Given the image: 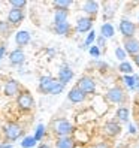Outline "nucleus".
<instances>
[{
    "instance_id": "1",
    "label": "nucleus",
    "mask_w": 139,
    "mask_h": 148,
    "mask_svg": "<svg viewBox=\"0 0 139 148\" xmlns=\"http://www.w3.org/2000/svg\"><path fill=\"white\" fill-rule=\"evenodd\" d=\"M73 132V126L69 123L67 120L60 118L57 121H54V133L60 138H66V136H71V133Z\"/></svg>"
},
{
    "instance_id": "2",
    "label": "nucleus",
    "mask_w": 139,
    "mask_h": 148,
    "mask_svg": "<svg viewBox=\"0 0 139 148\" xmlns=\"http://www.w3.org/2000/svg\"><path fill=\"white\" fill-rule=\"evenodd\" d=\"M78 88H79L85 96L87 94H94L96 93V82H94V79L91 76H81L79 81H78Z\"/></svg>"
},
{
    "instance_id": "3",
    "label": "nucleus",
    "mask_w": 139,
    "mask_h": 148,
    "mask_svg": "<svg viewBox=\"0 0 139 148\" xmlns=\"http://www.w3.org/2000/svg\"><path fill=\"white\" fill-rule=\"evenodd\" d=\"M16 103H18L20 109H23V111H30V109L34 106V99H33V96L30 94V91L24 90V91H21V93L18 94Z\"/></svg>"
},
{
    "instance_id": "4",
    "label": "nucleus",
    "mask_w": 139,
    "mask_h": 148,
    "mask_svg": "<svg viewBox=\"0 0 139 148\" xmlns=\"http://www.w3.org/2000/svg\"><path fill=\"white\" fill-rule=\"evenodd\" d=\"M5 135H6L8 141H16L23 135V129L16 123H8L5 127Z\"/></svg>"
},
{
    "instance_id": "5",
    "label": "nucleus",
    "mask_w": 139,
    "mask_h": 148,
    "mask_svg": "<svg viewBox=\"0 0 139 148\" xmlns=\"http://www.w3.org/2000/svg\"><path fill=\"white\" fill-rule=\"evenodd\" d=\"M118 29H120V33L123 34L126 39L133 38V34L136 33V25H135V23H132L130 20H126V18L120 21Z\"/></svg>"
},
{
    "instance_id": "6",
    "label": "nucleus",
    "mask_w": 139,
    "mask_h": 148,
    "mask_svg": "<svg viewBox=\"0 0 139 148\" xmlns=\"http://www.w3.org/2000/svg\"><path fill=\"white\" fill-rule=\"evenodd\" d=\"M106 99L112 103H123L126 100V94L121 87H112L106 93Z\"/></svg>"
},
{
    "instance_id": "7",
    "label": "nucleus",
    "mask_w": 139,
    "mask_h": 148,
    "mask_svg": "<svg viewBox=\"0 0 139 148\" xmlns=\"http://www.w3.org/2000/svg\"><path fill=\"white\" fill-rule=\"evenodd\" d=\"M57 81L54 79L53 76H42L39 79V91L43 93V94H51V91H53V88L55 87Z\"/></svg>"
},
{
    "instance_id": "8",
    "label": "nucleus",
    "mask_w": 139,
    "mask_h": 148,
    "mask_svg": "<svg viewBox=\"0 0 139 148\" xmlns=\"http://www.w3.org/2000/svg\"><path fill=\"white\" fill-rule=\"evenodd\" d=\"M123 49H124L126 54H132V56L139 54V40L135 39V38L124 39V48Z\"/></svg>"
},
{
    "instance_id": "9",
    "label": "nucleus",
    "mask_w": 139,
    "mask_h": 148,
    "mask_svg": "<svg viewBox=\"0 0 139 148\" xmlns=\"http://www.w3.org/2000/svg\"><path fill=\"white\" fill-rule=\"evenodd\" d=\"M73 78V71L69 66H62V69L58 71V82L62 85H66L67 82H71Z\"/></svg>"
},
{
    "instance_id": "10",
    "label": "nucleus",
    "mask_w": 139,
    "mask_h": 148,
    "mask_svg": "<svg viewBox=\"0 0 139 148\" xmlns=\"http://www.w3.org/2000/svg\"><path fill=\"white\" fill-rule=\"evenodd\" d=\"M9 62L12 66H20L25 62V54H24V51L21 48H16L14 49L12 53L9 54Z\"/></svg>"
},
{
    "instance_id": "11",
    "label": "nucleus",
    "mask_w": 139,
    "mask_h": 148,
    "mask_svg": "<svg viewBox=\"0 0 139 148\" xmlns=\"http://www.w3.org/2000/svg\"><path fill=\"white\" fill-rule=\"evenodd\" d=\"M91 27H93V20L90 18V16H81V18L76 21V30L79 33L90 32Z\"/></svg>"
},
{
    "instance_id": "12",
    "label": "nucleus",
    "mask_w": 139,
    "mask_h": 148,
    "mask_svg": "<svg viewBox=\"0 0 139 148\" xmlns=\"http://www.w3.org/2000/svg\"><path fill=\"white\" fill-rule=\"evenodd\" d=\"M67 99L71 100L72 103H81V102L85 100V94L75 85L73 88H71V91L67 93Z\"/></svg>"
},
{
    "instance_id": "13",
    "label": "nucleus",
    "mask_w": 139,
    "mask_h": 148,
    "mask_svg": "<svg viewBox=\"0 0 139 148\" xmlns=\"http://www.w3.org/2000/svg\"><path fill=\"white\" fill-rule=\"evenodd\" d=\"M82 11L87 15L94 16L99 12V3L96 2V0H87V2H84V5H82Z\"/></svg>"
},
{
    "instance_id": "14",
    "label": "nucleus",
    "mask_w": 139,
    "mask_h": 148,
    "mask_svg": "<svg viewBox=\"0 0 139 148\" xmlns=\"http://www.w3.org/2000/svg\"><path fill=\"white\" fill-rule=\"evenodd\" d=\"M23 20H24V12L20 11V9H11L9 14H8V21H9V24H12V25L20 24Z\"/></svg>"
},
{
    "instance_id": "15",
    "label": "nucleus",
    "mask_w": 139,
    "mask_h": 148,
    "mask_svg": "<svg viewBox=\"0 0 139 148\" xmlns=\"http://www.w3.org/2000/svg\"><path fill=\"white\" fill-rule=\"evenodd\" d=\"M20 88H21L20 82L11 79V81H8L6 85H5V94L8 96V97H12V96H15V94L20 93Z\"/></svg>"
},
{
    "instance_id": "16",
    "label": "nucleus",
    "mask_w": 139,
    "mask_h": 148,
    "mask_svg": "<svg viewBox=\"0 0 139 148\" xmlns=\"http://www.w3.org/2000/svg\"><path fill=\"white\" fill-rule=\"evenodd\" d=\"M15 42L18 47H25L30 42V33L27 30H21L15 34Z\"/></svg>"
},
{
    "instance_id": "17",
    "label": "nucleus",
    "mask_w": 139,
    "mask_h": 148,
    "mask_svg": "<svg viewBox=\"0 0 139 148\" xmlns=\"http://www.w3.org/2000/svg\"><path fill=\"white\" fill-rule=\"evenodd\" d=\"M105 130L109 136H118L121 133V126L115 123V121H108L105 124Z\"/></svg>"
},
{
    "instance_id": "18",
    "label": "nucleus",
    "mask_w": 139,
    "mask_h": 148,
    "mask_svg": "<svg viewBox=\"0 0 139 148\" xmlns=\"http://www.w3.org/2000/svg\"><path fill=\"white\" fill-rule=\"evenodd\" d=\"M100 32H102V36L105 38V39H109V38H112V36L115 34V29H114V25H112L111 23H105V24H102Z\"/></svg>"
},
{
    "instance_id": "19",
    "label": "nucleus",
    "mask_w": 139,
    "mask_h": 148,
    "mask_svg": "<svg viewBox=\"0 0 139 148\" xmlns=\"http://www.w3.org/2000/svg\"><path fill=\"white\" fill-rule=\"evenodd\" d=\"M57 148H75V141L71 136L60 138L57 141Z\"/></svg>"
},
{
    "instance_id": "20",
    "label": "nucleus",
    "mask_w": 139,
    "mask_h": 148,
    "mask_svg": "<svg viewBox=\"0 0 139 148\" xmlns=\"http://www.w3.org/2000/svg\"><path fill=\"white\" fill-rule=\"evenodd\" d=\"M67 21V11H62V9H57L55 15H54V25L57 24H62Z\"/></svg>"
},
{
    "instance_id": "21",
    "label": "nucleus",
    "mask_w": 139,
    "mask_h": 148,
    "mask_svg": "<svg viewBox=\"0 0 139 148\" xmlns=\"http://www.w3.org/2000/svg\"><path fill=\"white\" fill-rule=\"evenodd\" d=\"M54 30L57 34H62V36H64V34L69 33V30H71V24H69L67 21L66 23H62V24H57L54 25Z\"/></svg>"
},
{
    "instance_id": "22",
    "label": "nucleus",
    "mask_w": 139,
    "mask_h": 148,
    "mask_svg": "<svg viewBox=\"0 0 139 148\" xmlns=\"http://www.w3.org/2000/svg\"><path fill=\"white\" fill-rule=\"evenodd\" d=\"M129 115H130V112L127 108L124 106H120L117 109V118H120L121 121H129Z\"/></svg>"
},
{
    "instance_id": "23",
    "label": "nucleus",
    "mask_w": 139,
    "mask_h": 148,
    "mask_svg": "<svg viewBox=\"0 0 139 148\" xmlns=\"http://www.w3.org/2000/svg\"><path fill=\"white\" fill-rule=\"evenodd\" d=\"M72 5V0H55L54 6L55 9H62V11H67V8Z\"/></svg>"
},
{
    "instance_id": "24",
    "label": "nucleus",
    "mask_w": 139,
    "mask_h": 148,
    "mask_svg": "<svg viewBox=\"0 0 139 148\" xmlns=\"http://www.w3.org/2000/svg\"><path fill=\"white\" fill-rule=\"evenodd\" d=\"M118 71L121 73H124V75H130V73L133 72V67H132V64L127 63V62H121L120 66H118Z\"/></svg>"
},
{
    "instance_id": "25",
    "label": "nucleus",
    "mask_w": 139,
    "mask_h": 148,
    "mask_svg": "<svg viewBox=\"0 0 139 148\" xmlns=\"http://www.w3.org/2000/svg\"><path fill=\"white\" fill-rule=\"evenodd\" d=\"M138 81H139L138 76H130V75H126L124 76V82H126V85L129 87V88H135Z\"/></svg>"
},
{
    "instance_id": "26",
    "label": "nucleus",
    "mask_w": 139,
    "mask_h": 148,
    "mask_svg": "<svg viewBox=\"0 0 139 148\" xmlns=\"http://www.w3.org/2000/svg\"><path fill=\"white\" fill-rule=\"evenodd\" d=\"M34 145H36V139H34L33 136H25L23 139V142H21L23 148H33Z\"/></svg>"
},
{
    "instance_id": "27",
    "label": "nucleus",
    "mask_w": 139,
    "mask_h": 148,
    "mask_svg": "<svg viewBox=\"0 0 139 148\" xmlns=\"http://www.w3.org/2000/svg\"><path fill=\"white\" fill-rule=\"evenodd\" d=\"M9 5L12 6V9H20V11H23V8H25L27 2H25V0H9Z\"/></svg>"
},
{
    "instance_id": "28",
    "label": "nucleus",
    "mask_w": 139,
    "mask_h": 148,
    "mask_svg": "<svg viewBox=\"0 0 139 148\" xmlns=\"http://www.w3.org/2000/svg\"><path fill=\"white\" fill-rule=\"evenodd\" d=\"M43 135H45V126H43V124H39V126L36 127V133H34L33 138L36 139V142H38V141H42Z\"/></svg>"
},
{
    "instance_id": "29",
    "label": "nucleus",
    "mask_w": 139,
    "mask_h": 148,
    "mask_svg": "<svg viewBox=\"0 0 139 148\" xmlns=\"http://www.w3.org/2000/svg\"><path fill=\"white\" fill-rule=\"evenodd\" d=\"M94 40H96V33H94V32L91 30V32H90V34L87 36V39H85V43H84V45H85V47H90Z\"/></svg>"
},
{
    "instance_id": "30",
    "label": "nucleus",
    "mask_w": 139,
    "mask_h": 148,
    "mask_svg": "<svg viewBox=\"0 0 139 148\" xmlns=\"http://www.w3.org/2000/svg\"><path fill=\"white\" fill-rule=\"evenodd\" d=\"M115 56H117V58L120 60V62H124V58H126V53H124V49L123 48H115Z\"/></svg>"
},
{
    "instance_id": "31",
    "label": "nucleus",
    "mask_w": 139,
    "mask_h": 148,
    "mask_svg": "<svg viewBox=\"0 0 139 148\" xmlns=\"http://www.w3.org/2000/svg\"><path fill=\"white\" fill-rule=\"evenodd\" d=\"M63 90H64V85H62V84L57 81V84H55V87L53 88V91H51V94H60Z\"/></svg>"
},
{
    "instance_id": "32",
    "label": "nucleus",
    "mask_w": 139,
    "mask_h": 148,
    "mask_svg": "<svg viewBox=\"0 0 139 148\" xmlns=\"http://www.w3.org/2000/svg\"><path fill=\"white\" fill-rule=\"evenodd\" d=\"M105 47H106V39L103 38V36H99V38H97V48H99V49H100V48L105 49Z\"/></svg>"
},
{
    "instance_id": "33",
    "label": "nucleus",
    "mask_w": 139,
    "mask_h": 148,
    "mask_svg": "<svg viewBox=\"0 0 139 148\" xmlns=\"http://www.w3.org/2000/svg\"><path fill=\"white\" fill-rule=\"evenodd\" d=\"M90 54H91L93 57H99V56H100V49H99L97 47H91V48H90Z\"/></svg>"
},
{
    "instance_id": "34",
    "label": "nucleus",
    "mask_w": 139,
    "mask_h": 148,
    "mask_svg": "<svg viewBox=\"0 0 139 148\" xmlns=\"http://www.w3.org/2000/svg\"><path fill=\"white\" fill-rule=\"evenodd\" d=\"M91 148H111L106 142H97V144H94Z\"/></svg>"
},
{
    "instance_id": "35",
    "label": "nucleus",
    "mask_w": 139,
    "mask_h": 148,
    "mask_svg": "<svg viewBox=\"0 0 139 148\" xmlns=\"http://www.w3.org/2000/svg\"><path fill=\"white\" fill-rule=\"evenodd\" d=\"M5 53H6V48L5 47H0V60H2V57L5 56Z\"/></svg>"
},
{
    "instance_id": "36",
    "label": "nucleus",
    "mask_w": 139,
    "mask_h": 148,
    "mask_svg": "<svg viewBox=\"0 0 139 148\" xmlns=\"http://www.w3.org/2000/svg\"><path fill=\"white\" fill-rule=\"evenodd\" d=\"M133 60H135V63H136V66L139 67V54H136V56H133Z\"/></svg>"
},
{
    "instance_id": "37",
    "label": "nucleus",
    "mask_w": 139,
    "mask_h": 148,
    "mask_svg": "<svg viewBox=\"0 0 139 148\" xmlns=\"http://www.w3.org/2000/svg\"><path fill=\"white\" fill-rule=\"evenodd\" d=\"M39 148H49V147H48V145H45V144H42V145H40Z\"/></svg>"
},
{
    "instance_id": "38",
    "label": "nucleus",
    "mask_w": 139,
    "mask_h": 148,
    "mask_svg": "<svg viewBox=\"0 0 139 148\" xmlns=\"http://www.w3.org/2000/svg\"><path fill=\"white\" fill-rule=\"evenodd\" d=\"M136 87H138V90H139V81H138V84H136Z\"/></svg>"
},
{
    "instance_id": "39",
    "label": "nucleus",
    "mask_w": 139,
    "mask_h": 148,
    "mask_svg": "<svg viewBox=\"0 0 139 148\" xmlns=\"http://www.w3.org/2000/svg\"><path fill=\"white\" fill-rule=\"evenodd\" d=\"M135 148H139V145H138V147H135Z\"/></svg>"
}]
</instances>
